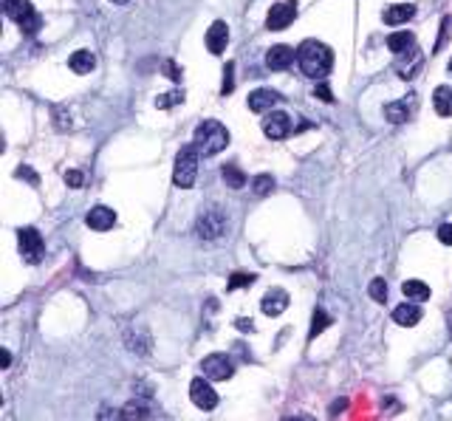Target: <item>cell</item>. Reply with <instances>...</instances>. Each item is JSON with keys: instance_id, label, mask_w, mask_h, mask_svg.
Returning a JSON list of instances; mask_svg holds the SVG:
<instances>
[{"instance_id": "1", "label": "cell", "mask_w": 452, "mask_h": 421, "mask_svg": "<svg viewBox=\"0 0 452 421\" xmlns=\"http://www.w3.org/2000/svg\"><path fill=\"white\" fill-rule=\"evenodd\" d=\"M297 65L309 80H325L334 71V51L320 40H306L297 48Z\"/></svg>"}, {"instance_id": "2", "label": "cell", "mask_w": 452, "mask_h": 421, "mask_svg": "<svg viewBox=\"0 0 452 421\" xmlns=\"http://www.w3.org/2000/svg\"><path fill=\"white\" fill-rule=\"evenodd\" d=\"M192 145L198 148L201 156H218L220 150H226V145H229V130H226L220 122H215V119H204L195 127Z\"/></svg>"}, {"instance_id": "3", "label": "cell", "mask_w": 452, "mask_h": 421, "mask_svg": "<svg viewBox=\"0 0 452 421\" xmlns=\"http://www.w3.org/2000/svg\"><path fill=\"white\" fill-rule=\"evenodd\" d=\"M198 148L195 145H184L176 156V167H173V184L181 187V190H190L195 184V176H198Z\"/></svg>"}, {"instance_id": "4", "label": "cell", "mask_w": 452, "mask_h": 421, "mask_svg": "<svg viewBox=\"0 0 452 421\" xmlns=\"http://www.w3.org/2000/svg\"><path fill=\"white\" fill-rule=\"evenodd\" d=\"M17 243H20V255L29 266H37L43 260V252H45V243L40 238V232L34 227H26L17 232Z\"/></svg>"}, {"instance_id": "5", "label": "cell", "mask_w": 452, "mask_h": 421, "mask_svg": "<svg viewBox=\"0 0 452 421\" xmlns=\"http://www.w3.org/2000/svg\"><path fill=\"white\" fill-rule=\"evenodd\" d=\"M223 232H226V218L218 213V209H206V213L198 215L195 235H198L201 241H218Z\"/></svg>"}, {"instance_id": "6", "label": "cell", "mask_w": 452, "mask_h": 421, "mask_svg": "<svg viewBox=\"0 0 452 421\" xmlns=\"http://www.w3.org/2000/svg\"><path fill=\"white\" fill-rule=\"evenodd\" d=\"M297 17V0H280V3H274L266 15V29L269 31H283L294 23Z\"/></svg>"}, {"instance_id": "7", "label": "cell", "mask_w": 452, "mask_h": 421, "mask_svg": "<svg viewBox=\"0 0 452 421\" xmlns=\"http://www.w3.org/2000/svg\"><path fill=\"white\" fill-rule=\"evenodd\" d=\"M421 65H424V54H421V48L418 45H413V48H407V51H402V54H396V74H399V80H404V83H410V80H416V74L421 71Z\"/></svg>"}, {"instance_id": "8", "label": "cell", "mask_w": 452, "mask_h": 421, "mask_svg": "<svg viewBox=\"0 0 452 421\" xmlns=\"http://www.w3.org/2000/svg\"><path fill=\"white\" fill-rule=\"evenodd\" d=\"M201 371H204V376L209 382H226V379H232L235 365L229 362V357H226V354H209L201 362Z\"/></svg>"}, {"instance_id": "9", "label": "cell", "mask_w": 452, "mask_h": 421, "mask_svg": "<svg viewBox=\"0 0 452 421\" xmlns=\"http://www.w3.org/2000/svg\"><path fill=\"white\" fill-rule=\"evenodd\" d=\"M190 399H192V404L198 407V410H215L218 407V393H215V387L206 382V379H192V385H190Z\"/></svg>"}, {"instance_id": "10", "label": "cell", "mask_w": 452, "mask_h": 421, "mask_svg": "<svg viewBox=\"0 0 452 421\" xmlns=\"http://www.w3.org/2000/svg\"><path fill=\"white\" fill-rule=\"evenodd\" d=\"M291 130H294V124H291L288 113H283V110H271V113H266V119H263V133H266L269 138L280 142V138H285Z\"/></svg>"}, {"instance_id": "11", "label": "cell", "mask_w": 452, "mask_h": 421, "mask_svg": "<svg viewBox=\"0 0 452 421\" xmlns=\"http://www.w3.org/2000/svg\"><path fill=\"white\" fill-rule=\"evenodd\" d=\"M416 94H410V97H402V99H396V102H390V105H385V119L388 122H393V124H404L407 119H413V110H416Z\"/></svg>"}, {"instance_id": "12", "label": "cell", "mask_w": 452, "mask_h": 421, "mask_svg": "<svg viewBox=\"0 0 452 421\" xmlns=\"http://www.w3.org/2000/svg\"><path fill=\"white\" fill-rule=\"evenodd\" d=\"M206 51L209 54H223L226 51V43H229V26H226L223 20H215L209 29H206Z\"/></svg>"}, {"instance_id": "13", "label": "cell", "mask_w": 452, "mask_h": 421, "mask_svg": "<svg viewBox=\"0 0 452 421\" xmlns=\"http://www.w3.org/2000/svg\"><path fill=\"white\" fill-rule=\"evenodd\" d=\"M297 59V54H294V48L291 45H271L269 51H266V68L269 71H285V68L291 65Z\"/></svg>"}, {"instance_id": "14", "label": "cell", "mask_w": 452, "mask_h": 421, "mask_svg": "<svg viewBox=\"0 0 452 421\" xmlns=\"http://www.w3.org/2000/svg\"><path fill=\"white\" fill-rule=\"evenodd\" d=\"M288 308V292L285 289H269L260 300V311L266 317H280Z\"/></svg>"}, {"instance_id": "15", "label": "cell", "mask_w": 452, "mask_h": 421, "mask_svg": "<svg viewBox=\"0 0 452 421\" xmlns=\"http://www.w3.org/2000/svg\"><path fill=\"white\" fill-rule=\"evenodd\" d=\"M277 102H280V94L271 91V88H257V91H252L249 99H246V105H249L252 113H269Z\"/></svg>"}, {"instance_id": "16", "label": "cell", "mask_w": 452, "mask_h": 421, "mask_svg": "<svg viewBox=\"0 0 452 421\" xmlns=\"http://www.w3.org/2000/svg\"><path fill=\"white\" fill-rule=\"evenodd\" d=\"M85 224L91 229H97V232H108V229L116 227V213H113L111 206H94L91 213L85 215Z\"/></svg>"}, {"instance_id": "17", "label": "cell", "mask_w": 452, "mask_h": 421, "mask_svg": "<svg viewBox=\"0 0 452 421\" xmlns=\"http://www.w3.org/2000/svg\"><path fill=\"white\" fill-rule=\"evenodd\" d=\"M125 345L133 350L136 357H150V350H153V339H150V334L147 331H136V328H130L125 334Z\"/></svg>"}, {"instance_id": "18", "label": "cell", "mask_w": 452, "mask_h": 421, "mask_svg": "<svg viewBox=\"0 0 452 421\" xmlns=\"http://www.w3.org/2000/svg\"><path fill=\"white\" fill-rule=\"evenodd\" d=\"M413 17H416V6H413V3L388 6L385 15H382V20H385L388 26H402V23H407V20H413Z\"/></svg>"}, {"instance_id": "19", "label": "cell", "mask_w": 452, "mask_h": 421, "mask_svg": "<svg viewBox=\"0 0 452 421\" xmlns=\"http://www.w3.org/2000/svg\"><path fill=\"white\" fill-rule=\"evenodd\" d=\"M68 68L73 74H91L94 68H97V57L91 54V51H73L71 57H68Z\"/></svg>"}, {"instance_id": "20", "label": "cell", "mask_w": 452, "mask_h": 421, "mask_svg": "<svg viewBox=\"0 0 452 421\" xmlns=\"http://www.w3.org/2000/svg\"><path fill=\"white\" fill-rule=\"evenodd\" d=\"M393 320H396L399 325H404V328H413V325L421 322V308L416 306V300H413V303H402V306L393 311Z\"/></svg>"}, {"instance_id": "21", "label": "cell", "mask_w": 452, "mask_h": 421, "mask_svg": "<svg viewBox=\"0 0 452 421\" xmlns=\"http://www.w3.org/2000/svg\"><path fill=\"white\" fill-rule=\"evenodd\" d=\"M432 108H435L438 116H452V88H449V85L435 88V94H432Z\"/></svg>"}, {"instance_id": "22", "label": "cell", "mask_w": 452, "mask_h": 421, "mask_svg": "<svg viewBox=\"0 0 452 421\" xmlns=\"http://www.w3.org/2000/svg\"><path fill=\"white\" fill-rule=\"evenodd\" d=\"M402 292H404L407 300H416V303H424V300H430V294H432L424 280H404Z\"/></svg>"}, {"instance_id": "23", "label": "cell", "mask_w": 452, "mask_h": 421, "mask_svg": "<svg viewBox=\"0 0 452 421\" xmlns=\"http://www.w3.org/2000/svg\"><path fill=\"white\" fill-rule=\"evenodd\" d=\"M3 12H6V17H9V20L20 23L29 12H34V6L29 3V0H3Z\"/></svg>"}, {"instance_id": "24", "label": "cell", "mask_w": 452, "mask_h": 421, "mask_svg": "<svg viewBox=\"0 0 452 421\" xmlns=\"http://www.w3.org/2000/svg\"><path fill=\"white\" fill-rule=\"evenodd\" d=\"M416 45V34H410V31H393L390 37H388V48L393 51V54H402V51H407V48H413Z\"/></svg>"}, {"instance_id": "25", "label": "cell", "mask_w": 452, "mask_h": 421, "mask_svg": "<svg viewBox=\"0 0 452 421\" xmlns=\"http://www.w3.org/2000/svg\"><path fill=\"white\" fill-rule=\"evenodd\" d=\"M220 176H223V181H226V187H232V190H243V187H246V176H243V170L235 167V164H223Z\"/></svg>"}, {"instance_id": "26", "label": "cell", "mask_w": 452, "mask_h": 421, "mask_svg": "<svg viewBox=\"0 0 452 421\" xmlns=\"http://www.w3.org/2000/svg\"><path fill=\"white\" fill-rule=\"evenodd\" d=\"M328 325H331V317H328L323 308H317V311H314V317H311V331H309V339H317V336H320V334H323Z\"/></svg>"}, {"instance_id": "27", "label": "cell", "mask_w": 452, "mask_h": 421, "mask_svg": "<svg viewBox=\"0 0 452 421\" xmlns=\"http://www.w3.org/2000/svg\"><path fill=\"white\" fill-rule=\"evenodd\" d=\"M367 294H370L376 303H385V300H388V280H385V277H373L370 286H367Z\"/></svg>"}, {"instance_id": "28", "label": "cell", "mask_w": 452, "mask_h": 421, "mask_svg": "<svg viewBox=\"0 0 452 421\" xmlns=\"http://www.w3.org/2000/svg\"><path fill=\"white\" fill-rule=\"evenodd\" d=\"M17 26H20V31H23V34L34 37V34H37V31L43 29V17H40L37 12H29V15H26V17H23V20L17 23Z\"/></svg>"}, {"instance_id": "29", "label": "cell", "mask_w": 452, "mask_h": 421, "mask_svg": "<svg viewBox=\"0 0 452 421\" xmlns=\"http://www.w3.org/2000/svg\"><path fill=\"white\" fill-rule=\"evenodd\" d=\"M255 283V274H246V271H235L229 277V283H226V292H238V289H246Z\"/></svg>"}, {"instance_id": "30", "label": "cell", "mask_w": 452, "mask_h": 421, "mask_svg": "<svg viewBox=\"0 0 452 421\" xmlns=\"http://www.w3.org/2000/svg\"><path fill=\"white\" fill-rule=\"evenodd\" d=\"M184 102V91H170V94H164V97H156V108L159 110H170V108H176V105H181Z\"/></svg>"}, {"instance_id": "31", "label": "cell", "mask_w": 452, "mask_h": 421, "mask_svg": "<svg viewBox=\"0 0 452 421\" xmlns=\"http://www.w3.org/2000/svg\"><path fill=\"white\" fill-rule=\"evenodd\" d=\"M252 187H255V195H257V198H266V195L274 190V178H271L269 173H260V176L255 178Z\"/></svg>"}, {"instance_id": "32", "label": "cell", "mask_w": 452, "mask_h": 421, "mask_svg": "<svg viewBox=\"0 0 452 421\" xmlns=\"http://www.w3.org/2000/svg\"><path fill=\"white\" fill-rule=\"evenodd\" d=\"M235 91V65L232 62H226V68H223V85H220V94L223 97H229Z\"/></svg>"}, {"instance_id": "33", "label": "cell", "mask_w": 452, "mask_h": 421, "mask_svg": "<svg viewBox=\"0 0 452 421\" xmlns=\"http://www.w3.org/2000/svg\"><path fill=\"white\" fill-rule=\"evenodd\" d=\"M449 31H452V17L446 15V17L441 20V31H438V40H435V48H432V51H441V48L446 45V40H449Z\"/></svg>"}, {"instance_id": "34", "label": "cell", "mask_w": 452, "mask_h": 421, "mask_svg": "<svg viewBox=\"0 0 452 421\" xmlns=\"http://www.w3.org/2000/svg\"><path fill=\"white\" fill-rule=\"evenodd\" d=\"M147 415H150V413H147L144 407H139L136 401H133V404H127V407L119 413V418H147Z\"/></svg>"}, {"instance_id": "35", "label": "cell", "mask_w": 452, "mask_h": 421, "mask_svg": "<svg viewBox=\"0 0 452 421\" xmlns=\"http://www.w3.org/2000/svg\"><path fill=\"white\" fill-rule=\"evenodd\" d=\"M162 71H164V74H167V77H170L173 83H181V77H184V74H181V68L176 65V59H164Z\"/></svg>"}, {"instance_id": "36", "label": "cell", "mask_w": 452, "mask_h": 421, "mask_svg": "<svg viewBox=\"0 0 452 421\" xmlns=\"http://www.w3.org/2000/svg\"><path fill=\"white\" fill-rule=\"evenodd\" d=\"M65 184H68V187H73V190H80V187L85 184V178H83V173H80V170H68V173H65Z\"/></svg>"}, {"instance_id": "37", "label": "cell", "mask_w": 452, "mask_h": 421, "mask_svg": "<svg viewBox=\"0 0 452 421\" xmlns=\"http://www.w3.org/2000/svg\"><path fill=\"white\" fill-rule=\"evenodd\" d=\"M17 178H20V181H29L31 187L40 184V178H37V173H34L31 167H17Z\"/></svg>"}, {"instance_id": "38", "label": "cell", "mask_w": 452, "mask_h": 421, "mask_svg": "<svg viewBox=\"0 0 452 421\" xmlns=\"http://www.w3.org/2000/svg\"><path fill=\"white\" fill-rule=\"evenodd\" d=\"M438 241L444 246H452V224H441L438 227Z\"/></svg>"}, {"instance_id": "39", "label": "cell", "mask_w": 452, "mask_h": 421, "mask_svg": "<svg viewBox=\"0 0 452 421\" xmlns=\"http://www.w3.org/2000/svg\"><path fill=\"white\" fill-rule=\"evenodd\" d=\"M314 97L323 99V102H334V94H331L328 85H317V88H314Z\"/></svg>"}, {"instance_id": "40", "label": "cell", "mask_w": 452, "mask_h": 421, "mask_svg": "<svg viewBox=\"0 0 452 421\" xmlns=\"http://www.w3.org/2000/svg\"><path fill=\"white\" fill-rule=\"evenodd\" d=\"M9 365H12V354L3 348V350H0V368H9Z\"/></svg>"}, {"instance_id": "41", "label": "cell", "mask_w": 452, "mask_h": 421, "mask_svg": "<svg viewBox=\"0 0 452 421\" xmlns=\"http://www.w3.org/2000/svg\"><path fill=\"white\" fill-rule=\"evenodd\" d=\"M235 325H238L241 331H252V328H255V322H252V320H238Z\"/></svg>"}, {"instance_id": "42", "label": "cell", "mask_w": 452, "mask_h": 421, "mask_svg": "<svg viewBox=\"0 0 452 421\" xmlns=\"http://www.w3.org/2000/svg\"><path fill=\"white\" fill-rule=\"evenodd\" d=\"M111 3H119V6H125V3H130V0H111Z\"/></svg>"}, {"instance_id": "43", "label": "cell", "mask_w": 452, "mask_h": 421, "mask_svg": "<svg viewBox=\"0 0 452 421\" xmlns=\"http://www.w3.org/2000/svg\"><path fill=\"white\" fill-rule=\"evenodd\" d=\"M446 71H449V77H452V59H449V65H446Z\"/></svg>"}]
</instances>
